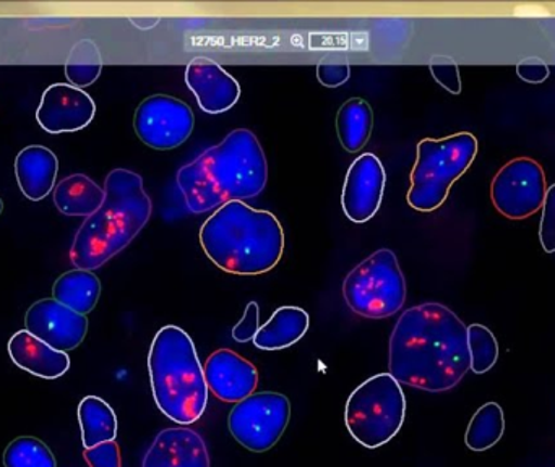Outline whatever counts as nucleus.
<instances>
[{
  "label": "nucleus",
  "mask_w": 555,
  "mask_h": 467,
  "mask_svg": "<svg viewBox=\"0 0 555 467\" xmlns=\"http://www.w3.org/2000/svg\"><path fill=\"white\" fill-rule=\"evenodd\" d=\"M309 313L299 307H281L272 319L260 326L254 345L262 351H281L304 338L309 329Z\"/></svg>",
  "instance_id": "nucleus-20"
},
{
  "label": "nucleus",
  "mask_w": 555,
  "mask_h": 467,
  "mask_svg": "<svg viewBox=\"0 0 555 467\" xmlns=\"http://www.w3.org/2000/svg\"><path fill=\"white\" fill-rule=\"evenodd\" d=\"M388 367L400 385L429 393L453 390L472 371L468 328L442 303L411 307L391 333Z\"/></svg>",
  "instance_id": "nucleus-1"
},
{
  "label": "nucleus",
  "mask_w": 555,
  "mask_h": 467,
  "mask_svg": "<svg viewBox=\"0 0 555 467\" xmlns=\"http://www.w3.org/2000/svg\"><path fill=\"white\" fill-rule=\"evenodd\" d=\"M351 75V67L343 61H323L317 65V78L326 88L345 85Z\"/></svg>",
  "instance_id": "nucleus-31"
},
{
  "label": "nucleus",
  "mask_w": 555,
  "mask_h": 467,
  "mask_svg": "<svg viewBox=\"0 0 555 467\" xmlns=\"http://www.w3.org/2000/svg\"><path fill=\"white\" fill-rule=\"evenodd\" d=\"M103 202L104 189L85 174L65 178L54 191L55 208L65 217L90 218Z\"/></svg>",
  "instance_id": "nucleus-21"
},
{
  "label": "nucleus",
  "mask_w": 555,
  "mask_h": 467,
  "mask_svg": "<svg viewBox=\"0 0 555 467\" xmlns=\"http://www.w3.org/2000/svg\"><path fill=\"white\" fill-rule=\"evenodd\" d=\"M385 176L380 159L372 153L359 156L346 174L343 185V211L352 223H367L377 215L384 198Z\"/></svg>",
  "instance_id": "nucleus-12"
},
{
  "label": "nucleus",
  "mask_w": 555,
  "mask_h": 467,
  "mask_svg": "<svg viewBox=\"0 0 555 467\" xmlns=\"http://www.w3.org/2000/svg\"><path fill=\"white\" fill-rule=\"evenodd\" d=\"M291 417V403L284 394L256 393L231 410L228 426L240 445L254 453H266L283 437Z\"/></svg>",
  "instance_id": "nucleus-9"
},
{
  "label": "nucleus",
  "mask_w": 555,
  "mask_h": 467,
  "mask_svg": "<svg viewBox=\"0 0 555 467\" xmlns=\"http://www.w3.org/2000/svg\"><path fill=\"white\" fill-rule=\"evenodd\" d=\"M406 417V398L390 374H378L359 385L348 398L345 423L356 442L380 449L400 432Z\"/></svg>",
  "instance_id": "nucleus-7"
},
{
  "label": "nucleus",
  "mask_w": 555,
  "mask_h": 467,
  "mask_svg": "<svg viewBox=\"0 0 555 467\" xmlns=\"http://www.w3.org/2000/svg\"><path fill=\"white\" fill-rule=\"evenodd\" d=\"M185 83L207 114H223L240 101L241 87L217 62L195 57L185 68Z\"/></svg>",
  "instance_id": "nucleus-16"
},
{
  "label": "nucleus",
  "mask_w": 555,
  "mask_h": 467,
  "mask_svg": "<svg viewBox=\"0 0 555 467\" xmlns=\"http://www.w3.org/2000/svg\"><path fill=\"white\" fill-rule=\"evenodd\" d=\"M152 208L139 174L129 169L111 171L104 184L103 205L87 218L75 235L72 263L87 271L103 267L146 226Z\"/></svg>",
  "instance_id": "nucleus-4"
},
{
  "label": "nucleus",
  "mask_w": 555,
  "mask_h": 467,
  "mask_svg": "<svg viewBox=\"0 0 555 467\" xmlns=\"http://www.w3.org/2000/svg\"><path fill=\"white\" fill-rule=\"evenodd\" d=\"M52 294H54L52 299L57 300L62 306L87 316L100 299L101 283L96 274L91 271L75 268L55 281Z\"/></svg>",
  "instance_id": "nucleus-22"
},
{
  "label": "nucleus",
  "mask_w": 555,
  "mask_h": 467,
  "mask_svg": "<svg viewBox=\"0 0 555 467\" xmlns=\"http://www.w3.org/2000/svg\"><path fill=\"white\" fill-rule=\"evenodd\" d=\"M142 467H211V462L205 440L181 426L156 436Z\"/></svg>",
  "instance_id": "nucleus-17"
},
{
  "label": "nucleus",
  "mask_w": 555,
  "mask_h": 467,
  "mask_svg": "<svg viewBox=\"0 0 555 467\" xmlns=\"http://www.w3.org/2000/svg\"><path fill=\"white\" fill-rule=\"evenodd\" d=\"M130 22L140 29H150L155 28L159 23V18H132Z\"/></svg>",
  "instance_id": "nucleus-35"
},
{
  "label": "nucleus",
  "mask_w": 555,
  "mask_h": 467,
  "mask_svg": "<svg viewBox=\"0 0 555 467\" xmlns=\"http://www.w3.org/2000/svg\"><path fill=\"white\" fill-rule=\"evenodd\" d=\"M343 296L352 312L364 319H387L403 309L406 281L393 251H374L346 276Z\"/></svg>",
  "instance_id": "nucleus-8"
},
{
  "label": "nucleus",
  "mask_w": 555,
  "mask_h": 467,
  "mask_svg": "<svg viewBox=\"0 0 555 467\" xmlns=\"http://www.w3.org/2000/svg\"><path fill=\"white\" fill-rule=\"evenodd\" d=\"M517 75L527 83H543L550 78V65L540 57H525L517 64Z\"/></svg>",
  "instance_id": "nucleus-34"
},
{
  "label": "nucleus",
  "mask_w": 555,
  "mask_h": 467,
  "mask_svg": "<svg viewBox=\"0 0 555 467\" xmlns=\"http://www.w3.org/2000/svg\"><path fill=\"white\" fill-rule=\"evenodd\" d=\"M269 165L250 130H233L220 145L208 148L178 172V187L192 213L221 208L262 194Z\"/></svg>",
  "instance_id": "nucleus-2"
},
{
  "label": "nucleus",
  "mask_w": 555,
  "mask_h": 467,
  "mask_svg": "<svg viewBox=\"0 0 555 467\" xmlns=\"http://www.w3.org/2000/svg\"><path fill=\"white\" fill-rule=\"evenodd\" d=\"M103 57L100 48L91 39L77 42L65 61V77L72 87L87 88L100 78Z\"/></svg>",
  "instance_id": "nucleus-26"
},
{
  "label": "nucleus",
  "mask_w": 555,
  "mask_h": 467,
  "mask_svg": "<svg viewBox=\"0 0 555 467\" xmlns=\"http://www.w3.org/2000/svg\"><path fill=\"white\" fill-rule=\"evenodd\" d=\"M468 348L473 374H486L498 364V339L488 326L479 323L468 326Z\"/></svg>",
  "instance_id": "nucleus-28"
},
{
  "label": "nucleus",
  "mask_w": 555,
  "mask_h": 467,
  "mask_svg": "<svg viewBox=\"0 0 555 467\" xmlns=\"http://www.w3.org/2000/svg\"><path fill=\"white\" fill-rule=\"evenodd\" d=\"M198 237L207 257L231 274L269 273L283 257L284 233L275 215L254 210L244 202L218 208Z\"/></svg>",
  "instance_id": "nucleus-3"
},
{
  "label": "nucleus",
  "mask_w": 555,
  "mask_h": 467,
  "mask_svg": "<svg viewBox=\"0 0 555 467\" xmlns=\"http://www.w3.org/2000/svg\"><path fill=\"white\" fill-rule=\"evenodd\" d=\"M2 211H3V202L0 200V215H2Z\"/></svg>",
  "instance_id": "nucleus-36"
},
{
  "label": "nucleus",
  "mask_w": 555,
  "mask_h": 467,
  "mask_svg": "<svg viewBox=\"0 0 555 467\" xmlns=\"http://www.w3.org/2000/svg\"><path fill=\"white\" fill-rule=\"evenodd\" d=\"M96 104L90 94L67 83L51 85L42 93L36 120L48 133L78 132L90 126Z\"/></svg>",
  "instance_id": "nucleus-14"
},
{
  "label": "nucleus",
  "mask_w": 555,
  "mask_h": 467,
  "mask_svg": "<svg viewBox=\"0 0 555 467\" xmlns=\"http://www.w3.org/2000/svg\"><path fill=\"white\" fill-rule=\"evenodd\" d=\"M540 241L546 254L555 251V184L546 192L541 217Z\"/></svg>",
  "instance_id": "nucleus-30"
},
{
  "label": "nucleus",
  "mask_w": 555,
  "mask_h": 467,
  "mask_svg": "<svg viewBox=\"0 0 555 467\" xmlns=\"http://www.w3.org/2000/svg\"><path fill=\"white\" fill-rule=\"evenodd\" d=\"M372 127H374V113L367 101L352 98L339 107L336 116V132L346 152H361L371 139Z\"/></svg>",
  "instance_id": "nucleus-23"
},
{
  "label": "nucleus",
  "mask_w": 555,
  "mask_h": 467,
  "mask_svg": "<svg viewBox=\"0 0 555 467\" xmlns=\"http://www.w3.org/2000/svg\"><path fill=\"white\" fill-rule=\"evenodd\" d=\"M78 423H80L85 450L116 440V413L101 398L87 397L81 400L78 406Z\"/></svg>",
  "instance_id": "nucleus-24"
},
{
  "label": "nucleus",
  "mask_w": 555,
  "mask_h": 467,
  "mask_svg": "<svg viewBox=\"0 0 555 467\" xmlns=\"http://www.w3.org/2000/svg\"><path fill=\"white\" fill-rule=\"evenodd\" d=\"M504 432V410L498 403L485 404L476 411L468 429H466V446L472 452H488L501 442Z\"/></svg>",
  "instance_id": "nucleus-25"
},
{
  "label": "nucleus",
  "mask_w": 555,
  "mask_h": 467,
  "mask_svg": "<svg viewBox=\"0 0 555 467\" xmlns=\"http://www.w3.org/2000/svg\"><path fill=\"white\" fill-rule=\"evenodd\" d=\"M546 174L540 163L517 158L495 174L491 198L499 213L508 220H527L543 208Z\"/></svg>",
  "instance_id": "nucleus-10"
},
{
  "label": "nucleus",
  "mask_w": 555,
  "mask_h": 467,
  "mask_svg": "<svg viewBox=\"0 0 555 467\" xmlns=\"http://www.w3.org/2000/svg\"><path fill=\"white\" fill-rule=\"evenodd\" d=\"M57 171V156L44 146H28L15 159L20 191L31 202L42 200L51 194Z\"/></svg>",
  "instance_id": "nucleus-19"
},
{
  "label": "nucleus",
  "mask_w": 555,
  "mask_h": 467,
  "mask_svg": "<svg viewBox=\"0 0 555 467\" xmlns=\"http://www.w3.org/2000/svg\"><path fill=\"white\" fill-rule=\"evenodd\" d=\"M191 106L176 98L156 94L142 101L133 117V129L150 148L172 150L188 142L194 130Z\"/></svg>",
  "instance_id": "nucleus-11"
},
{
  "label": "nucleus",
  "mask_w": 555,
  "mask_h": 467,
  "mask_svg": "<svg viewBox=\"0 0 555 467\" xmlns=\"http://www.w3.org/2000/svg\"><path fill=\"white\" fill-rule=\"evenodd\" d=\"M259 303L249 302L246 307V315L243 316L240 323L234 326L233 338L237 342H249L254 341L257 333H259V316H260Z\"/></svg>",
  "instance_id": "nucleus-33"
},
{
  "label": "nucleus",
  "mask_w": 555,
  "mask_h": 467,
  "mask_svg": "<svg viewBox=\"0 0 555 467\" xmlns=\"http://www.w3.org/2000/svg\"><path fill=\"white\" fill-rule=\"evenodd\" d=\"M150 384L156 406L179 426H191L204 416L208 387L191 336L168 325L153 338L149 354Z\"/></svg>",
  "instance_id": "nucleus-5"
},
{
  "label": "nucleus",
  "mask_w": 555,
  "mask_h": 467,
  "mask_svg": "<svg viewBox=\"0 0 555 467\" xmlns=\"http://www.w3.org/2000/svg\"><path fill=\"white\" fill-rule=\"evenodd\" d=\"M9 354L16 367L46 380H55L70 368L67 352L55 351L26 329L10 338Z\"/></svg>",
  "instance_id": "nucleus-18"
},
{
  "label": "nucleus",
  "mask_w": 555,
  "mask_h": 467,
  "mask_svg": "<svg viewBox=\"0 0 555 467\" xmlns=\"http://www.w3.org/2000/svg\"><path fill=\"white\" fill-rule=\"evenodd\" d=\"M25 329L55 351L67 352L83 342L88 320L55 299H42L26 312Z\"/></svg>",
  "instance_id": "nucleus-13"
},
{
  "label": "nucleus",
  "mask_w": 555,
  "mask_h": 467,
  "mask_svg": "<svg viewBox=\"0 0 555 467\" xmlns=\"http://www.w3.org/2000/svg\"><path fill=\"white\" fill-rule=\"evenodd\" d=\"M429 70L433 77L436 78L437 83L446 88L449 93H462L460 68L453 59L446 57V55H436V57L430 59Z\"/></svg>",
  "instance_id": "nucleus-29"
},
{
  "label": "nucleus",
  "mask_w": 555,
  "mask_h": 467,
  "mask_svg": "<svg viewBox=\"0 0 555 467\" xmlns=\"http://www.w3.org/2000/svg\"><path fill=\"white\" fill-rule=\"evenodd\" d=\"M85 462L90 467H120V450L116 442L101 443V445L87 449L83 453Z\"/></svg>",
  "instance_id": "nucleus-32"
},
{
  "label": "nucleus",
  "mask_w": 555,
  "mask_h": 467,
  "mask_svg": "<svg viewBox=\"0 0 555 467\" xmlns=\"http://www.w3.org/2000/svg\"><path fill=\"white\" fill-rule=\"evenodd\" d=\"M476 155L478 140L468 132L420 142L406 197L410 207L423 213L442 207L449 197L450 187L468 171Z\"/></svg>",
  "instance_id": "nucleus-6"
},
{
  "label": "nucleus",
  "mask_w": 555,
  "mask_h": 467,
  "mask_svg": "<svg viewBox=\"0 0 555 467\" xmlns=\"http://www.w3.org/2000/svg\"><path fill=\"white\" fill-rule=\"evenodd\" d=\"M208 391L223 403H241L253 397L259 385V374L253 362L230 349L214 352L205 362Z\"/></svg>",
  "instance_id": "nucleus-15"
},
{
  "label": "nucleus",
  "mask_w": 555,
  "mask_h": 467,
  "mask_svg": "<svg viewBox=\"0 0 555 467\" xmlns=\"http://www.w3.org/2000/svg\"><path fill=\"white\" fill-rule=\"evenodd\" d=\"M5 467H57L51 450L35 437H20L3 453Z\"/></svg>",
  "instance_id": "nucleus-27"
}]
</instances>
